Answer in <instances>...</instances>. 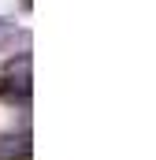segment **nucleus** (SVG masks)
<instances>
[{"instance_id": "nucleus-1", "label": "nucleus", "mask_w": 156, "mask_h": 160, "mask_svg": "<svg viewBox=\"0 0 156 160\" xmlns=\"http://www.w3.org/2000/svg\"><path fill=\"white\" fill-rule=\"evenodd\" d=\"M0 97L11 101V104L30 101V52H19L15 60H7V67L0 75Z\"/></svg>"}, {"instance_id": "nucleus-2", "label": "nucleus", "mask_w": 156, "mask_h": 160, "mask_svg": "<svg viewBox=\"0 0 156 160\" xmlns=\"http://www.w3.org/2000/svg\"><path fill=\"white\" fill-rule=\"evenodd\" d=\"M0 160H30L26 134H0Z\"/></svg>"}]
</instances>
